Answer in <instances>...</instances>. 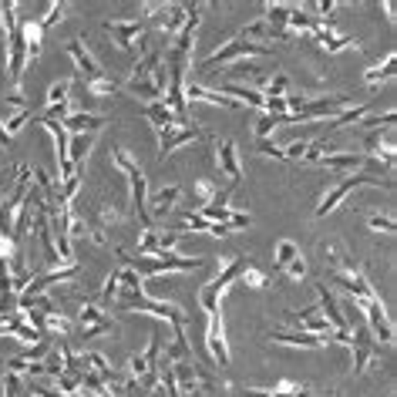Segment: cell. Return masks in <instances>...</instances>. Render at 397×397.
<instances>
[{"instance_id":"cell-58","label":"cell","mask_w":397,"mask_h":397,"mask_svg":"<svg viewBox=\"0 0 397 397\" xmlns=\"http://www.w3.org/2000/svg\"><path fill=\"white\" fill-rule=\"evenodd\" d=\"M293 397H310V391H306V387H300V391H293Z\"/></svg>"},{"instance_id":"cell-20","label":"cell","mask_w":397,"mask_h":397,"mask_svg":"<svg viewBox=\"0 0 397 397\" xmlns=\"http://www.w3.org/2000/svg\"><path fill=\"white\" fill-rule=\"evenodd\" d=\"M182 95H185V101H205V105H219V108H239V105H236L232 98H226L222 91H209V88L192 85V81L185 85Z\"/></svg>"},{"instance_id":"cell-15","label":"cell","mask_w":397,"mask_h":397,"mask_svg":"<svg viewBox=\"0 0 397 397\" xmlns=\"http://www.w3.org/2000/svg\"><path fill=\"white\" fill-rule=\"evenodd\" d=\"M128 189H132V212L138 216V222L148 229L152 219H148V179H145V172L128 175Z\"/></svg>"},{"instance_id":"cell-35","label":"cell","mask_w":397,"mask_h":397,"mask_svg":"<svg viewBox=\"0 0 397 397\" xmlns=\"http://www.w3.org/2000/svg\"><path fill=\"white\" fill-rule=\"evenodd\" d=\"M111 158H115V165H118L125 175H135V172H142V169H138V162L128 155V148H121V145H115V148H111Z\"/></svg>"},{"instance_id":"cell-31","label":"cell","mask_w":397,"mask_h":397,"mask_svg":"<svg viewBox=\"0 0 397 397\" xmlns=\"http://www.w3.org/2000/svg\"><path fill=\"white\" fill-rule=\"evenodd\" d=\"M394 54H387V61L384 64H377V68H371V71L364 74V81H367V85H377V81H391V78H394Z\"/></svg>"},{"instance_id":"cell-34","label":"cell","mask_w":397,"mask_h":397,"mask_svg":"<svg viewBox=\"0 0 397 397\" xmlns=\"http://www.w3.org/2000/svg\"><path fill=\"white\" fill-rule=\"evenodd\" d=\"M71 91H74V81H54L48 88V105H64L71 101Z\"/></svg>"},{"instance_id":"cell-14","label":"cell","mask_w":397,"mask_h":397,"mask_svg":"<svg viewBox=\"0 0 397 397\" xmlns=\"http://www.w3.org/2000/svg\"><path fill=\"white\" fill-rule=\"evenodd\" d=\"M61 125H64V132L68 135H95L108 125V118L98 115V111H74V115H68Z\"/></svg>"},{"instance_id":"cell-49","label":"cell","mask_w":397,"mask_h":397,"mask_svg":"<svg viewBox=\"0 0 397 397\" xmlns=\"http://www.w3.org/2000/svg\"><path fill=\"white\" fill-rule=\"evenodd\" d=\"M283 273H287L289 279H303V277H306V263H303V256H297V259H293Z\"/></svg>"},{"instance_id":"cell-50","label":"cell","mask_w":397,"mask_h":397,"mask_svg":"<svg viewBox=\"0 0 397 397\" xmlns=\"http://www.w3.org/2000/svg\"><path fill=\"white\" fill-rule=\"evenodd\" d=\"M249 226V212H229L226 219V229L232 232V229H246Z\"/></svg>"},{"instance_id":"cell-46","label":"cell","mask_w":397,"mask_h":397,"mask_svg":"<svg viewBox=\"0 0 397 397\" xmlns=\"http://www.w3.org/2000/svg\"><path fill=\"white\" fill-rule=\"evenodd\" d=\"M108 334H115V324H111V320H105V324H95V326H85V330H81L85 344H88V340H95V337H108Z\"/></svg>"},{"instance_id":"cell-10","label":"cell","mask_w":397,"mask_h":397,"mask_svg":"<svg viewBox=\"0 0 397 397\" xmlns=\"http://www.w3.org/2000/svg\"><path fill=\"white\" fill-rule=\"evenodd\" d=\"M350 350H354V373H364L367 367L377 364V347H373L367 326H357V334L350 340Z\"/></svg>"},{"instance_id":"cell-29","label":"cell","mask_w":397,"mask_h":397,"mask_svg":"<svg viewBox=\"0 0 397 397\" xmlns=\"http://www.w3.org/2000/svg\"><path fill=\"white\" fill-rule=\"evenodd\" d=\"M367 115V105H354V108H344L337 118L326 121V132H337V128H347V125H357V121Z\"/></svg>"},{"instance_id":"cell-52","label":"cell","mask_w":397,"mask_h":397,"mask_svg":"<svg viewBox=\"0 0 397 397\" xmlns=\"http://www.w3.org/2000/svg\"><path fill=\"white\" fill-rule=\"evenodd\" d=\"M14 253H17V246H14V239H11V236H0V259L7 263V259H11Z\"/></svg>"},{"instance_id":"cell-1","label":"cell","mask_w":397,"mask_h":397,"mask_svg":"<svg viewBox=\"0 0 397 397\" xmlns=\"http://www.w3.org/2000/svg\"><path fill=\"white\" fill-rule=\"evenodd\" d=\"M0 21H4V31H7V78L14 81V88H21V78H24L27 68V44H24V27L17 21V4H0Z\"/></svg>"},{"instance_id":"cell-22","label":"cell","mask_w":397,"mask_h":397,"mask_svg":"<svg viewBox=\"0 0 397 397\" xmlns=\"http://www.w3.org/2000/svg\"><path fill=\"white\" fill-rule=\"evenodd\" d=\"M11 289H14V297H21V293H24L27 287H31V266H27V259H24V253H21V249H17V253L11 256Z\"/></svg>"},{"instance_id":"cell-47","label":"cell","mask_w":397,"mask_h":397,"mask_svg":"<svg viewBox=\"0 0 397 397\" xmlns=\"http://www.w3.org/2000/svg\"><path fill=\"white\" fill-rule=\"evenodd\" d=\"M367 226L371 229H377V232H394V219L391 216H381V212H371V216H367Z\"/></svg>"},{"instance_id":"cell-23","label":"cell","mask_w":397,"mask_h":397,"mask_svg":"<svg viewBox=\"0 0 397 397\" xmlns=\"http://www.w3.org/2000/svg\"><path fill=\"white\" fill-rule=\"evenodd\" d=\"M145 115L152 118V125H155L158 132H162V128H182V125H185V118L172 115V108L165 105V101H152V105H145Z\"/></svg>"},{"instance_id":"cell-4","label":"cell","mask_w":397,"mask_h":397,"mask_svg":"<svg viewBox=\"0 0 397 397\" xmlns=\"http://www.w3.org/2000/svg\"><path fill=\"white\" fill-rule=\"evenodd\" d=\"M269 54V44H253V41H242V37H232L222 48H216L209 58H205V71H216V68H226L229 61L236 58H266Z\"/></svg>"},{"instance_id":"cell-36","label":"cell","mask_w":397,"mask_h":397,"mask_svg":"<svg viewBox=\"0 0 397 397\" xmlns=\"http://www.w3.org/2000/svg\"><path fill=\"white\" fill-rule=\"evenodd\" d=\"M85 88L91 91V95H98V98H108V95L118 91L115 78H108V74H101V78H95V81H85Z\"/></svg>"},{"instance_id":"cell-13","label":"cell","mask_w":397,"mask_h":397,"mask_svg":"<svg viewBox=\"0 0 397 397\" xmlns=\"http://www.w3.org/2000/svg\"><path fill=\"white\" fill-rule=\"evenodd\" d=\"M273 344H287V347H306V350H320L330 344V337H316V334H306L300 326H283V330H273Z\"/></svg>"},{"instance_id":"cell-28","label":"cell","mask_w":397,"mask_h":397,"mask_svg":"<svg viewBox=\"0 0 397 397\" xmlns=\"http://www.w3.org/2000/svg\"><path fill=\"white\" fill-rule=\"evenodd\" d=\"M91 145H95V135H71V138H68V162H71L74 169L88 158Z\"/></svg>"},{"instance_id":"cell-54","label":"cell","mask_w":397,"mask_h":397,"mask_svg":"<svg viewBox=\"0 0 397 397\" xmlns=\"http://www.w3.org/2000/svg\"><path fill=\"white\" fill-rule=\"evenodd\" d=\"M242 277H249V283H253V287H263L266 279L259 277V273H256V269H246V273H242Z\"/></svg>"},{"instance_id":"cell-27","label":"cell","mask_w":397,"mask_h":397,"mask_svg":"<svg viewBox=\"0 0 397 397\" xmlns=\"http://www.w3.org/2000/svg\"><path fill=\"white\" fill-rule=\"evenodd\" d=\"M81 367H85L88 373H95L98 381H111V377H115L111 364L105 361V354H98V350H88V354H81Z\"/></svg>"},{"instance_id":"cell-6","label":"cell","mask_w":397,"mask_h":397,"mask_svg":"<svg viewBox=\"0 0 397 397\" xmlns=\"http://www.w3.org/2000/svg\"><path fill=\"white\" fill-rule=\"evenodd\" d=\"M364 185L377 189V185H381V179H373V175H367V172H354V175L340 182V185H337V189H334L330 195H324V202L316 205V219H324L326 212H334V209H337V205L344 202V199H347L354 189H364Z\"/></svg>"},{"instance_id":"cell-53","label":"cell","mask_w":397,"mask_h":397,"mask_svg":"<svg viewBox=\"0 0 397 397\" xmlns=\"http://www.w3.org/2000/svg\"><path fill=\"white\" fill-rule=\"evenodd\" d=\"M239 397H273V394H269V391H259V387H246Z\"/></svg>"},{"instance_id":"cell-8","label":"cell","mask_w":397,"mask_h":397,"mask_svg":"<svg viewBox=\"0 0 397 397\" xmlns=\"http://www.w3.org/2000/svg\"><path fill=\"white\" fill-rule=\"evenodd\" d=\"M205 347H209V357L226 367L229 364V344H226V330H222V313H212L209 316V326H205Z\"/></svg>"},{"instance_id":"cell-24","label":"cell","mask_w":397,"mask_h":397,"mask_svg":"<svg viewBox=\"0 0 397 397\" xmlns=\"http://www.w3.org/2000/svg\"><path fill=\"white\" fill-rule=\"evenodd\" d=\"M326 169H344V172H364L367 165V155H357V152H330V155L320 158Z\"/></svg>"},{"instance_id":"cell-51","label":"cell","mask_w":397,"mask_h":397,"mask_svg":"<svg viewBox=\"0 0 397 397\" xmlns=\"http://www.w3.org/2000/svg\"><path fill=\"white\" fill-rule=\"evenodd\" d=\"M118 222H121V209L105 205V209H101V226H118Z\"/></svg>"},{"instance_id":"cell-9","label":"cell","mask_w":397,"mask_h":397,"mask_svg":"<svg viewBox=\"0 0 397 397\" xmlns=\"http://www.w3.org/2000/svg\"><path fill=\"white\" fill-rule=\"evenodd\" d=\"M287 320H293V324L300 326V330H306V334H316V337H330V324H326V316L320 313V306L316 303H310V306H303V310H289ZM334 340V337H330Z\"/></svg>"},{"instance_id":"cell-21","label":"cell","mask_w":397,"mask_h":397,"mask_svg":"<svg viewBox=\"0 0 397 397\" xmlns=\"http://www.w3.org/2000/svg\"><path fill=\"white\" fill-rule=\"evenodd\" d=\"M185 21H189V4H165V11L158 17V27L165 34H179L185 27Z\"/></svg>"},{"instance_id":"cell-56","label":"cell","mask_w":397,"mask_h":397,"mask_svg":"<svg viewBox=\"0 0 397 397\" xmlns=\"http://www.w3.org/2000/svg\"><path fill=\"white\" fill-rule=\"evenodd\" d=\"M11 145V138H7V132H4V125H0V148H7Z\"/></svg>"},{"instance_id":"cell-55","label":"cell","mask_w":397,"mask_h":397,"mask_svg":"<svg viewBox=\"0 0 397 397\" xmlns=\"http://www.w3.org/2000/svg\"><path fill=\"white\" fill-rule=\"evenodd\" d=\"M384 14H387V21H394V17H397V11H394V4H391V0L384 4Z\"/></svg>"},{"instance_id":"cell-26","label":"cell","mask_w":397,"mask_h":397,"mask_svg":"<svg viewBox=\"0 0 397 397\" xmlns=\"http://www.w3.org/2000/svg\"><path fill=\"white\" fill-rule=\"evenodd\" d=\"M219 91H222L226 98H232L236 105H249V108L263 111V95L253 91V88H246V85H219Z\"/></svg>"},{"instance_id":"cell-19","label":"cell","mask_w":397,"mask_h":397,"mask_svg":"<svg viewBox=\"0 0 397 397\" xmlns=\"http://www.w3.org/2000/svg\"><path fill=\"white\" fill-rule=\"evenodd\" d=\"M182 195L179 185H162L155 195H152V202H148V219H162L172 212V205H175V199Z\"/></svg>"},{"instance_id":"cell-37","label":"cell","mask_w":397,"mask_h":397,"mask_svg":"<svg viewBox=\"0 0 397 397\" xmlns=\"http://www.w3.org/2000/svg\"><path fill=\"white\" fill-rule=\"evenodd\" d=\"M155 253H158V229L148 226L138 236V256H155Z\"/></svg>"},{"instance_id":"cell-39","label":"cell","mask_w":397,"mask_h":397,"mask_svg":"<svg viewBox=\"0 0 397 397\" xmlns=\"http://www.w3.org/2000/svg\"><path fill=\"white\" fill-rule=\"evenodd\" d=\"M27 121H34V115H31V111H14L11 118L4 121V132H7V138H14V135L27 125Z\"/></svg>"},{"instance_id":"cell-40","label":"cell","mask_w":397,"mask_h":397,"mask_svg":"<svg viewBox=\"0 0 397 397\" xmlns=\"http://www.w3.org/2000/svg\"><path fill=\"white\" fill-rule=\"evenodd\" d=\"M357 44H361V41H357V37H354V34H334V37H330V41H326V44H324V51H326V54H337V51H344V48H357Z\"/></svg>"},{"instance_id":"cell-42","label":"cell","mask_w":397,"mask_h":397,"mask_svg":"<svg viewBox=\"0 0 397 397\" xmlns=\"http://www.w3.org/2000/svg\"><path fill=\"white\" fill-rule=\"evenodd\" d=\"M4 397H24V381L11 371H4Z\"/></svg>"},{"instance_id":"cell-32","label":"cell","mask_w":397,"mask_h":397,"mask_svg":"<svg viewBox=\"0 0 397 397\" xmlns=\"http://www.w3.org/2000/svg\"><path fill=\"white\" fill-rule=\"evenodd\" d=\"M297 256H300V246H297L293 239H283V242H279V246H277V269H279V273H283V269H287V266L293 263Z\"/></svg>"},{"instance_id":"cell-45","label":"cell","mask_w":397,"mask_h":397,"mask_svg":"<svg viewBox=\"0 0 397 397\" xmlns=\"http://www.w3.org/2000/svg\"><path fill=\"white\" fill-rule=\"evenodd\" d=\"M64 14H68V4H51V11L44 14V21H41V31H44V27L61 24V21H64Z\"/></svg>"},{"instance_id":"cell-41","label":"cell","mask_w":397,"mask_h":397,"mask_svg":"<svg viewBox=\"0 0 397 397\" xmlns=\"http://www.w3.org/2000/svg\"><path fill=\"white\" fill-rule=\"evenodd\" d=\"M289 88V78L287 74H273L269 81H266V91H263V98H283V91Z\"/></svg>"},{"instance_id":"cell-44","label":"cell","mask_w":397,"mask_h":397,"mask_svg":"<svg viewBox=\"0 0 397 397\" xmlns=\"http://www.w3.org/2000/svg\"><path fill=\"white\" fill-rule=\"evenodd\" d=\"M44 330H54V334H68V330H71V320H68L64 313H51V316H44Z\"/></svg>"},{"instance_id":"cell-59","label":"cell","mask_w":397,"mask_h":397,"mask_svg":"<svg viewBox=\"0 0 397 397\" xmlns=\"http://www.w3.org/2000/svg\"><path fill=\"white\" fill-rule=\"evenodd\" d=\"M334 397H337V394H334Z\"/></svg>"},{"instance_id":"cell-3","label":"cell","mask_w":397,"mask_h":397,"mask_svg":"<svg viewBox=\"0 0 397 397\" xmlns=\"http://www.w3.org/2000/svg\"><path fill=\"white\" fill-rule=\"evenodd\" d=\"M246 269H249V263H246V259H229L226 269L199 289V303H202V310L209 313V316H212V313H222V310H219V306H222V303H219V300H222V293H226V289L232 287V283H236Z\"/></svg>"},{"instance_id":"cell-16","label":"cell","mask_w":397,"mask_h":397,"mask_svg":"<svg viewBox=\"0 0 397 397\" xmlns=\"http://www.w3.org/2000/svg\"><path fill=\"white\" fill-rule=\"evenodd\" d=\"M68 54H71L74 68H78V74H81L85 81H95V78H101V74H105V68L98 64L95 54H91L81 41H71V44H68Z\"/></svg>"},{"instance_id":"cell-11","label":"cell","mask_w":397,"mask_h":397,"mask_svg":"<svg viewBox=\"0 0 397 397\" xmlns=\"http://www.w3.org/2000/svg\"><path fill=\"white\" fill-rule=\"evenodd\" d=\"M195 138H199V128H192V125H182V128H162V132H158V158H169L175 148L195 142Z\"/></svg>"},{"instance_id":"cell-38","label":"cell","mask_w":397,"mask_h":397,"mask_svg":"<svg viewBox=\"0 0 397 397\" xmlns=\"http://www.w3.org/2000/svg\"><path fill=\"white\" fill-rule=\"evenodd\" d=\"M397 115L394 111H387V115H373V118H361V128H367V132H381V128H394Z\"/></svg>"},{"instance_id":"cell-33","label":"cell","mask_w":397,"mask_h":397,"mask_svg":"<svg viewBox=\"0 0 397 397\" xmlns=\"http://www.w3.org/2000/svg\"><path fill=\"white\" fill-rule=\"evenodd\" d=\"M108 316H105V310L98 306V303H88L85 300V306H81V313H78V324L81 326H95V324H105Z\"/></svg>"},{"instance_id":"cell-5","label":"cell","mask_w":397,"mask_h":397,"mask_svg":"<svg viewBox=\"0 0 397 397\" xmlns=\"http://www.w3.org/2000/svg\"><path fill=\"white\" fill-rule=\"evenodd\" d=\"M354 310H361L364 316H367V334H371V337L384 340V344L394 340V324H391V316H387L381 300H354Z\"/></svg>"},{"instance_id":"cell-48","label":"cell","mask_w":397,"mask_h":397,"mask_svg":"<svg viewBox=\"0 0 397 397\" xmlns=\"http://www.w3.org/2000/svg\"><path fill=\"white\" fill-rule=\"evenodd\" d=\"M256 148H259V152H263L266 158H277V162H287V158H283V148H279V145H273L269 138H256Z\"/></svg>"},{"instance_id":"cell-30","label":"cell","mask_w":397,"mask_h":397,"mask_svg":"<svg viewBox=\"0 0 397 397\" xmlns=\"http://www.w3.org/2000/svg\"><path fill=\"white\" fill-rule=\"evenodd\" d=\"M24 27V44H27V61H37L41 58V24L37 21H27V24H21Z\"/></svg>"},{"instance_id":"cell-25","label":"cell","mask_w":397,"mask_h":397,"mask_svg":"<svg viewBox=\"0 0 397 397\" xmlns=\"http://www.w3.org/2000/svg\"><path fill=\"white\" fill-rule=\"evenodd\" d=\"M337 279L350 289V297H354V300H381V297H377V289H373L371 283H367V277H361V273H337Z\"/></svg>"},{"instance_id":"cell-43","label":"cell","mask_w":397,"mask_h":397,"mask_svg":"<svg viewBox=\"0 0 397 397\" xmlns=\"http://www.w3.org/2000/svg\"><path fill=\"white\" fill-rule=\"evenodd\" d=\"M279 148H283V158H287V162L303 158V155H306V138H289V142L279 145Z\"/></svg>"},{"instance_id":"cell-7","label":"cell","mask_w":397,"mask_h":397,"mask_svg":"<svg viewBox=\"0 0 397 397\" xmlns=\"http://www.w3.org/2000/svg\"><path fill=\"white\" fill-rule=\"evenodd\" d=\"M236 81H246V88H253V91H259V95H263L269 74H266L256 61H246V64H229V68H226V81H222V85H236Z\"/></svg>"},{"instance_id":"cell-2","label":"cell","mask_w":397,"mask_h":397,"mask_svg":"<svg viewBox=\"0 0 397 397\" xmlns=\"http://www.w3.org/2000/svg\"><path fill=\"white\" fill-rule=\"evenodd\" d=\"M115 306L118 310H138V313H152L158 320H169L172 326H185L189 324V316L182 306L175 303H158L152 297H145L142 289H118V297H115Z\"/></svg>"},{"instance_id":"cell-57","label":"cell","mask_w":397,"mask_h":397,"mask_svg":"<svg viewBox=\"0 0 397 397\" xmlns=\"http://www.w3.org/2000/svg\"><path fill=\"white\" fill-rule=\"evenodd\" d=\"M7 334H11V324H7V320H0V337H7Z\"/></svg>"},{"instance_id":"cell-12","label":"cell","mask_w":397,"mask_h":397,"mask_svg":"<svg viewBox=\"0 0 397 397\" xmlns=\"http://www.w3.org/2000/svg\"><path fill=\"white\" fill-rule=\"evenodd\" d=\"M105 31H108L111 41L125 51H132L135 44H138V37H145L142 21H105Z\"/></svg>"},{"instance_id":"cell-17","label":"cell","mask_w":397,"mask_h":397,"mask_svg":"<svg viewBox=\"0 0 397 397\" xmlns=\"http://www.w3.org/2000/svg\"><path fill=\"white\" fill-rule=\"evenodd\" d=\"M172 373H175L179 394H185V397L199 394V364H195V357L192 361H172Z\"/></svg>"},{"instance_id":"cell-18","label":"cell","mask_w":397,"mask_h":397,"mask_svg":"<svg viewBox=\"0 0 397 397\" xmlns=\"http://www.w3.org/2000/svg\"><path fill=\"white\" fill-rule=\"evenodd\" d=\"M216 158H219V169L229 175V182H232V185H239L242 165H239V152H236V142H219V145H216Z\"/></svg>"}]
</instances>
